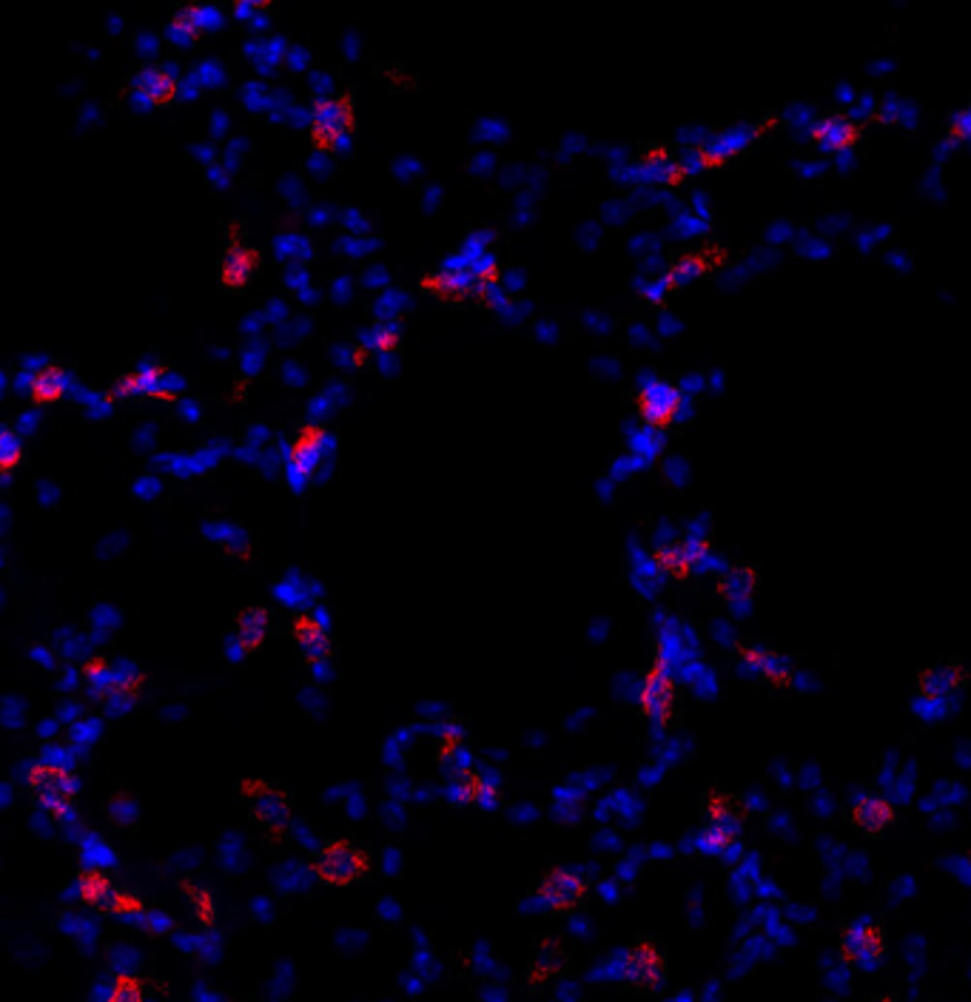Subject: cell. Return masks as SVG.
I'll return each instance as SVG.
<instances>
[{"mask_svg":"<svg viewBox=\"0 0 971 1002\" xmlns=\"http://www.w3.org/2000/svg\"><path fill=\"white\" fill-rule=\"evenodd\" d=\"M638 701H641V712L647 715L653 723L670 721L672 709H676V684H672L670 669L664 667V664H656L650 672L644 675Z\"/></svg>","mask_w":971,"mask_h":1002,"instance_id":"9","label":"cell"},{"mask_svg":"<svg viewBox=\"0 0 971 1002\" xmlns=\"http://www.w3.org/2000/svg\"><path fill=\"white\" fill-rule=\"evenodd\" d=\"M496 800H499V792H496V783H493V780H487L485 775L476 772V787H473V803L496 806Z\"/></svg>","mask_w":971,"mask_h":1002,"instance_id":"32","label":"cell"},{"mask_svg":"<svg viewBox=\"0 0 971 1002\" xmlns=\"http://www.w3.org/2000/svg\"><path fill=\"white\" fill-rule=\"evenodd\" d=\"M118 394H145V396H169L165 391V371L163 367H143L138 374H129L118 382Z\"/></svg>","mask_w":971,"mask_h":1002,"instance_id":"24","label":"cell"},{"mask_svg":"<svg viewBox=\"0 0 971 1002\" xmlns=\"http://www.w3.org/2000/svg\"><path fill=\"white\" fill-rule=\"evenodd\" d=\"M27 783L32 789L40 809L54 820H69L74 814V794H78V778L60 763L38 760L27 772Z\"/></svg>","mask_w":971,"mask_h":1002,"instance_id":"1","label":"cell"},{"mask_svg":"<svg viewBox=\"0 0 971 1002\" xmlns=\"http://www.w3.org/2000/svg\"><path fill=\"white\" fill-rule=\"evenodd\" d=\"M256 263H260V254L251 245L234 243L223 256L220 280H223L225 289H245L251 276H254Z\"/></svg>","mask_w":971,"mask_h":1002,"instance_id":"17","label":"cell"},{"mask_svg":"<svg viewBox=\"0 0 971 1002\" xmlns=\"http://www.w3.org/2000/svg\"><path fill=\"white\" fill-rule=\"evenodd\" d=\"M251 12H254V7H236V14H240V18H245V14Z\"/></svg>","mask_w":971,"mask_h":1002,"instance_id":"33","label":"cell"},{"mask_svg":"<svg viewBox=\"0 0 971 1002\" xmlns=\"http://www.w3.org/2000/svg\"><path fill=\"white\" fill-rule=\"evenodd\" d=\"M812 138L827 151H843L858 143V129L847 118H827L815 125Z\"/></svg>","mask_w":971,"mask_h":1002,"instance_id":"23","label":"cell"},{"mask_svg":"<svg viewBox=\"0 0 971 1002\" xmlns=\"http://www.w3.org/2000/svg\"><path fill=\"white\" fill-rule=\"evenodd\" d=\"M542 900H545L550 909L556 911H570L576 905H581L590 894V885L587 880L578 874V871L556 869L550 871L545 880H542V889H538Z\"/></svg>","mask_w":971,"mask_h":1002,"instance_id":"11","label":"cell"},{"mask_svg":"<svg viewBox=\"0 0 971 1002\" xmlns=\"http://www.w3.org/2000/svg\"><path fill=\"white\" fill-rule=\"evenodd\" d=\"M744 818L738 806L727 794H712L707 800V814H704L701 829V849L709 854H727V849L738 846L741 838Z\"/></svg>","mask_w":971,"mask_h":1002,"instance_id":"5","label":"cell"},{"mask_svg":"<svg viewBox=\"0 0 971 1002\" xmlns=\"http://www.w3.org/2000/svg\"><path fill=\"white\" fill-rule=\"evenodd\" d=\"M849 818H852V823L858 826L860 832L880 834L887 832L889 826L894 823L898 812H894V806L889 803L887 798H880V794H860L852 803V809H849Z\"/></svg>","mask_w":971,"mask_h":1002,"instance_id":"14","label":"cell"},{"mask_svg":"<svg viewBox=\"0 0 971 1002\" xmlns=\"http://www.w3.org/2000/svg\"><path fill=\"white\" fill-rule=\"evenodd\" d=\"M963 684H965V669L960 667V664L945 661V664H934L932 669H926V672L920 675L918 692H920V698H926V701H943V698H949V695L960 692Z\"/></svg>","mask_w":971,"mask_h":1002,"instance_id":"15","label":"cell"},{"mask_svg":"<svg viewBox=\"0 0 971 1002\" xmlns=\"http://www.w3.org/2000/svg\"><path fill=\"white\" fill-rule=\"evenodd\" d=\"M371 869V854L354 840H328L314 854V871L322 883L354 885Z\"/></svg>","mask_w":971,"mask_h":1002,"instance_id":"2","label":"cell"},{"mask_svg":"<svg viewBox=\"0 0 971 1002\" xmlns=\"http://www.w3.org/2000/svg\"><path fill=\"white\" fill-rule=\"evenodd\" d=\"M354 129V103L345 94L316 100L311 112V138L316 149L331 151L345 140V134Z\"/></svg>","mask_w":971,"mask_h":1002,"instance_id":"6","label":"cell"},{"mask_svg":"<svg viewBox=\"0 0 971 1002\" xmlns=\"http://www.w3.org/2000/svg\"><path fill=\"white\" fill-rule=\"evenodd\" d=\"M23 462V442L12 427L0 425V473H9Z\"/></svg>","mask_w":971,"mask_h":1002,"instance_id":"28","label":"cell"},{"mask_svg":"<svg viewBox=\"0 0 971 1002\" xmlns=\"http://www.w3.org/2000/svg\"><path fill=\"white\" fill-rule=\"evenodd\" d=\"M718 590H721V596L727 598L729 604L747 601V598L758 590V573H755L752 567H747V564H738V567H732V570L721 578Z\"/></svg>","mask_w":971,"mask_h":1002,"instance_id":"25","label":"cell"},{"mask_svg":"<svg viewBox=\"0 0 971 1002\" xmlns=\"http://www.w3.org/2000/svg\"><path fill=\"white\" fill-rule=\"evenodd\" d=\"M103 1002H145V983L134 974L114 976L112 989Z\"/></svg>","mask_w":971,"mask_h":1002,"instance_id":"27","label":"cell"},{"mask_svg":"<svg viewBox=\"0 0 971 1002\" xmlns=\"http://www.w3.org/2000/svg\"><path fill=\"white\" fill-rule=\"evenodd\" d=\"M678 407H681V396H678L676 385L661 379H650L641 387L638 394V411H641L644 422L650 427H667L676 419Z\"/></svg>","mask_w":971,"mask_h":1002,"instance_id":"12","label":"cell"},{"mask_svg":"<svg viewBox=\"0 0 971 1002\" xmlns=\"http://www.w3.org/2000/svg\"><path fill=\"white\" fill-rule=\"evenodd\" d=\"M624 980L636 989H658L667 976V954L661 951V945H656L653 940H638L636 945L627 949L621 963Z\"/></svg>","mask_w":971,"mask_h":1002,"instance_id":"8","label":"cell"},{"mask_svg":"<svg viewBox=\"0 0 971 1002\" xmlns=\"http://www.w3.org/2000/svg\"><path fill=\"white\" fill-rule=\"evenodd\" d=\"M656 561L664 573L684 578L709 561V544L701 538H689L684 544H661L656 550Z\"/></svg>","mask_w":971,"mask_h":1002,"instance_id":"13","label":"cell"},{"mask_svg":"<svg viewBox=\"0 0 971 1002\" xmlns=\"http://www.w3.org/2000/svg\"><path fill=\"white\" fill-rule=\"evenodd\" d=\"M442 760H445V763H447V769H451V772H453V778H456V775L471 772V769H473L471 749H467L459 738H451L445 743V747H442Z\"/></svg>","mask_w":971,"mask_h":1002,"instance_id":"29","label":"cell"},{"mask_svg":"<svg viewBox=\"0 0 971 1002\" xmlns=\"http://www.w3.org/2000/svg\"><path fill=\"white\" fill-rule=\"evenodd\" d=\"M840 954L860 969H878L887 957V934L874 920H858L840 937Z\"/></svg>","mask_w":971,"mask_h":1002,"instance_id":"7","label":"cell"},{"mask_svg":"<svg viewBox=\"0 0 971 1002\" xmlns=\"http://www.w3.org/2000/svg\"><path fill=\"white\" fill-rule=\"evenodd\" d=\"M294 638H296V644H300L302 656L314 664L325 661V658L331 656V649H334L328 629L322 627L314 616H296L294 618Z\"/></svg>","mask_w":971,"mask_h":1002,"instance_id":"19","label":"cell"},{"mask_svg":"<svg viewBox=\"0 0 971 1002\" xmlns=\"http://www.w3.org/2000/svg\"><path fill=\"white\" fill-rule=\"evenodd\" d=\"M396 342H399V328H394V325H380L368 334V347H374V351H391V347H396Z\"/></svg>","mask_w":971,"mask_h":1002,"instance_id":"31","label":"cell"},{"mask_svg":"<svg viewBox=\"0 0 971 1002\" xmlns=\"http://www.w3.org/2000/svg\"><path fill=\"white\" fill-rule=\"evenodd\" d=\"M205 18H209V12H205V9L185 7L183 12L178 14V18L171 20V34H174V38H178V40L198 38V34L205 29Z\"/></svg>","mask_w":971,"mask_h":1002,"instance_id":"26","label":"cell"},{"mask_svg":"<svg viewBox=\"0 0 971 1002\" xmlns=\"http://www.w3.org/2000/svg\"><path fill=\"white\" fill-rule=\"evenodd\" d=\"M67 387H69V374L63 371L60 365H47L40 367L38 374L32 376L29 382V394H32V402L38 405H54L67 396Z\"/></svg>","mask_w":971,"mask_h":1002,"instance_id":"20","label":"cell"},{"mask_svg":"<svg viewBox=\"0 0 971 1002\" xmlns=\"http://www.w3.org/2000/svg\"><path fill=\"white\" fill-rule=\"evenodd\" d=\"M325 451H328V433L320 425H305L291 442L289 453V467L291 476L296 482H309L316 470H320L322 459H325Z\"/></svg>","mask_w":971,"mask_h":1002,"instance_id":"10","label":"cell"},{"mask_svg":"<svg viewBox=\"0 0 971 1002\" xmlns=\"http://www.w3.org/2000/svg\"><path fill=\"white\" fill-rule=\"evenodd\" d=\"M114 883L109 874H103L100 869H83L78 874V894L85 905H92V909H109L114 898Z\"/></svg>","mask_w":971,"mask_h":1002,"instance_id":"22","label":"cell"},{"mask_svg":"<svg viewBox=\"0 0 971 1002\" xmlns=\"http://www.w3.org/2000/svg\"><path fill=\"white\" fill-rule=\"evenodd\" d=\"M240 794L249 800L251 818L263 826V829H269L274 834L289 829L294 809H291V798L283 787H274L269 780L249 778L240 783Z\"/></svg>","mask_w":971,"mask_h":1002,"instance_id":"4","label":"cell"},{"mask_svg":"<svg viewBox=\"0 0 971 1002\" xmlns=\"http://www.w3.org/2000/svg\"><path fill=\"white\" fill-rule=\"evenodd\" d=\"M83 681L85 687L92 689V695H98L103 701H134L143 692L145 678L143 672H138L129 664L114 667L109 658L98 656L83 664Z\"/></svg>","mask_w":971,"mask_h":1002,"instance_id":"3","label":"cell"},{"mask_svg":"<svg viewBox=\"0 0 971 1002\" xmlns=\"http://www.w3.org/2000/svg\"><path fill=\"white\" fill-rule=\"evenodd\" d=\"M271 618L263 607H249L240 613L234 627L236 644L245 649V652H254V649L263 647V641L269 638Z\"/></svg>","mask_w":971,"mask_h":1002,"instance_id":"21","label":"cell"},{"mask_svg":"<svg viewBox=\"0 0 971 1002\" xmlns=\"http://www.w3.org/2000/svg\"><path fill=\"white\" fill-rule=\"evenodd\" d=\"M134 89H138L140 98H143L149 105H165L178 98L180 83H178V78L169 72V69L145 67L143 72L134 78Z\"/></svg>","mask_w":971,"mask_h":1002,"instance_id":"18","label":"cell"},{"mask_svg":"<svg viewBox=\"0 0 971 1002\" xmlns=\"http://www.w3.org/2000/svg\"><path fill=\"white\" fill-rule=\"evenodd\" d=\"M741 664L749 672L763 675L769 684L775 687H787L792 681V661L767 647H744L741 649Z\"/></svg>","mask_w":971,"mask_h":1002,"instance_id":"16","label":"cell"},{"mask_svg":"<svg viewBox=\"0 0 971 1002\" xmlns=\"http://www.w3.org/2000/svg\"><path fill=\"white\" fill-rule=\"evenodd\" d=\"M109 914H118V918H138L143 914L145 903L140 898H134L132 891H114L112 903H109Z\"/></svg>","mask_w":971,"mask_h":1002,"instance_id":"30","label":"cell"}]
</instances>
